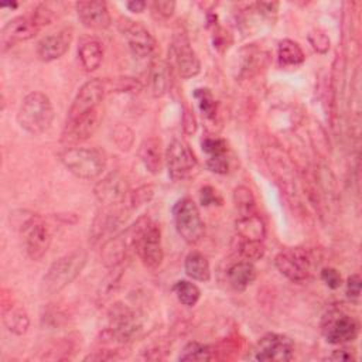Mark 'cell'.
Here are the masks:
<instances>
[{"mask_svg": "<svg viewBox=\"0 0 362 362\" xmlns=\"http://www.w3.org/2000/svg\"><path fill=\"white\" fill-rule=\"evenodd\" d=\"M132 246L141 263L148 269H157L164 257L160 226L148 218H140L129 229Z\"/></svg>", "mask_w": 362, "mask_h": 362, "instance_id": "6da1fadb", "label": "cell"}, {"mask_svg": "<svg viewBox=\"0 0 362 362\" xmlns=\"http://www.w3.org/2000/svg\"><path fill=\"white\" fill-rule=\"evenodd\" d=\"M88 253L83 249H75L57 259L41 280V293L52 296L69 286L86 264Z\"/></svg>", "mask_w": 362, "mask_h": 362, "instance_id": "7a4b0ae2", "label": "cell"}, {"mask_svg": "<svg viewBox=\"0 0 362 362\" xmlns=\"http://www.w3.org/2000/svg\"><path fill=\"white\" fill-rule=\"evenodd\" d=\"M54 120V107L49 98L42 92L28 93L17 112L18 126L30 134H41L49 129Z\"/></svg>", "mask_w": 362, "mask_h": 362, "instance_id": "3957f363", "label": "cell"}, {"mask_svg": "<svg viewBox=\"0 0 362 362\" xmlns=\"http://www.w3.org/2000/svg\"><path fill=\"white\" fill-rule=\"evenodd\" d=\"M61 163L75 177L95 180L106 168V154L95 147H71L59 154Z\"/></svg>", "mask_w": 362, "mask_h": 362, "instance_id": "277c9868", "label": "cell"}, {"mask_svg": "<svg viewBox=\"0 0 362 362\" xmlns=\"http://www.w3.org/2000/svg\"><path fill=\"white\" fill-rule=\"evenodd\" d=\"M173 219L178 235L189 245H195L204 235V221L197 204L188 198H180L173 206Z\"/></svg>", "mask_w": 362, "mask_h": 362, "instance_id": "5b68a950", "label": "cell"}, {"mask_svg": "<svg viewBox=\"0 0 362 362\" xmlns=\"http://www.w3.org/2000/svg\"><path fill=\"white\" fill-rule=\"evenodd\" d=\"M141 331V320L137 313L126 304H115L109 310V328L110 338L120 344L133 341Z\"/></svg>", "mask_w": 362, "mask_h": 362, "instance_id": "8992f818", "label": "cell"}, {"mask_svg": "<svg viewBox=\"0 0 362 362\" xmlns=\"http://www.w3.org/2000/svg\"><path fill=\"white\" fill-rule=\"evenodd\" d=\"M170 58L177 74L184 79H189L198 75L201 71L199 58L194 51L188 35L184 31H178L174 34L170 45Z\"/></svg>", "mask_w": 362, "mask_h": 362, "instance_id": "52a82bcc", "label": "cell"}, {"mask_svg": "<svg viewBox=\"0 0 362 362\" xmlns=\"http://www.w3.org/2000/svg\"><path fill=\"white\" fill-rule=\"evenodd\" d=\"M277 270L293 283H303L310 277L311 259L307 250L301 247H287L274 257Z\"/></svg>", "mask_w": 362, "mask_h": 362, "instance_id": "ba28073f", "label": "cell"}, {"mask_svg": "<svg viewBox=\"0 0 362 362\" xmlns=\"http://www.w3.org/2000/svg\"><path fill=\"white\" fill-rule=\"evenodd\" d=\"M321 332L328 344L341 345L356 339L359 324L354 317L342 311H331L322 320Z\"/></svg>", "mask_w": 362, "mask_h": 362, "instance_id": "9c48e42d", "label": "cell"}, {"mask_svg": "<svg viewBox=\"0 0 362 362\" xmlns=\"http://www.w3.org/2000/svg\"><path fill=\"white\" fill-rule=\"evenodd\" d=\"M164 160L168 175L174 181L185 180L197 168V157L187 143L174 139L165 148Z\"/></svg>", "mask_w": 362, "mask_h": 362, "instance_id": "30bf717a", "label": "cell"}, {"mask_svg": "<svg viewBox=\"0 0 362 362\" xmlns=\"http://www.w3.org/2000/svg\"><path fill=\"white\" fill-rule=\"evenodd\" d=\"M25 252L31 260H41L49 249L51 232L40 216H31L23 225Z\"/></svg>", "mask_w": 362, "mask_h": 362, "instance_id": "8fae6325", "label": "cell"}, {"mask_svg": "<svg viewBox=\"0 0 362 362\" xmlns=\"http://www.w3.org/2000/svg\"><path fill=\"white\" fill-rule=\"evenodd\" d=\"M106 90H107L106 82L102 79L95 78V79L85 82L79 88L78 93L75 95V98L71 103V107L66 115V120L75 119L78 116H82L88 112H92V110L100 107V103L105 98Z\"/></svg>", "mask_w": 362, "mask_h": 362, "instance_id": "7c38bea8", "label": "cell"}, {"mask_svg": "<svg viewBox=\"0 0 362 362\" xmlns=\"http://www.w3.org/2000/svg\"><path fill=\"white\" fill-rule=\"evenodd\" d=\"M253 352L256 361L286 362L294 355V344L287 335L269 332L257 341Z\"/></svg>", "mask_w": 362, "mask_h": 362, "instance_id": "4fadbf2b", "label": "cell"}, {"mask_svg": "<svg viewBox=\"0 0 362 362\" xmlns=\"http://www.w3.org/2000/svg\"><path fill=\"white\" fill-rule=\"evenodd\" d=\"M102 122L100 107L78 116L71 120H65L64 130L61 133V141L65 144H76L95 134Z\"/></svg>", "mask_w": 362, "mask_h": 362, "instance_id": "5bb4252c", "label": "cell"}, {"mask_svg": "<svg viewBox=\"0 0 362 362\" xmlns=\"http://www.w3.org/2000/svg\"><path fill=\"white\" fill-rule=\"evenodd\" d=\"M122 33L134 58L144 59L153 55L156 49V40L143 24L139 21L126 20L124 25L122 27Z\"/></svg>", "mask_w": 362, "mask_h": 362, "instance_id": "9a60e30c", "label": "cell"}, {"mask_svg": "<svg viewBox=\"0 0 362 362\" xmlns=\"http://www.w3.org/2000/svg\"><path fill=\"white\" fill-rule=\"evenodd\" d=\"M40 30L41 25L33 14L14 17L1 28V45L6 48L17 42L28 41L34 38Z\"/></svg>", "mask_w": 362, "mask_h": 362, "instance_id": "2e32d148", "label": "cell"}, {"mask_svg": "<svg viewBox=\"0 0 362 362\" xmlns=\"http://www.w3.org/2000/svg\"><path fill=\"white\" fill-rule=\"evenodd\" d=\"M127 194H129L127 181L117 171L107 174L95 185L96 198L99 199V202L109 206L123 204L127 198Z\"/></svg>", "mask_w": 362, "mask_h": 362, "instance_id": "e0dca14e", "label": "cell"}, {"mask_svg": "<svg viewBox=\"0 0 362 362\" xmlns=\"http://www.w3.org/2000/svg\"><path fill=\"white\" fill-rule=\"evenodd\" d=\"M76 14L82 25L92 30H105L110 25V13L105 1H78Z\"/></svg>", "mask_w": 362, "mask_h": 362, "instance_id": "ac0fdd59", "label": "cell"}, {"mask_svg": "<svg viewBox=\"0 0 362 362\" xmlns=\"http://www.w3.org/2000/svg\"><path fill=\"white\" fill-rule=\"evenodd\" d=\"M71 41L72 34L68 30L45 35L37 42V55L44 62L55 61L69 49Z\"/></svg>", "mask_w": 362, "mask_h": 362, "instance_id": "d6986e66", "label": "cell"}, {"mask_svg": "<svg viewBox=\"0 0 362 362\" xmlns=\"http://www.w3.org/2000/svg\"><path fill=\"white\" fill-rule=\"evenodd\" d=\"M267 64V54L255 45H246L239 51V76L252 78Z\"/></svg>", "mask_w": 362, "mask_h": 362, "instance_id": "ffe728a7", "label": "cell"}, {"mask_svg": "<svg viewBox=\"0 0 362 362\" xmlns=\"http://www.w3.org/2000/svg\"><path fill=\"white\" fill-rule=\"evenodd\" d=\"M139 157L148 173L160 174L164 163L160 139L157 137L144 139L139 147Z\"/></svg>", "mask_w": 362, "mask_h": 362, "instance_id": "44dd1931", "label": "cell"}, {"mask_svg": "<svg viewBox=\"0 0 362 362\" xmlns=\"http://www.w3.org/2000/svg\"><path fill=\"white\" fill-rule=\"evenodd\" d=\"M127 243L132 245L130 233L129 230L124 235H117L110 238L102 247L100 256L107 267H116L122 260H124L126 250H127Z\"/></svg>", "mask_w": 362, "mask_h": 362, "instance_id": "7402d4cb", "label": "cell"}, {"mask_svg": "<svg viewBox=\"0 0 362 362\" xmlns=\"http://www.w3.org/2000/svg\"><path fill=\"white\" fill-rule=\"evenodd\" d=\"M228 283L233 290L242 291L249 287L256 279V267L252 262L243 260L233 263L226 272Z\"/></svg>", "mask_w": 362, "mask_h": 362, "instance_id": "603a6c76", "label": "cell"}, {"mask_svg": "<svg viewBox=\"0 0 362 362\" xmlns=\"http://www.w3.org/2000/svg\"><path fill=\"white\" fill-rule=\"evenodd\" d=\"M170 68L164 61L154 59L148 69V86L154 98H161L170 88Z\"/></svg>", "mask_w": 362, "mask_h": 362, "instance_id": "cb8c5ba5", "label": "cell"}, {"mask_svg": "<svg viewBox=\"0 0 362 362\" xmlns=\"http://www.w3.org/2000/svg\"><path fill=\"white\" fill-rule=\"evenodd\" d=\"M78 57L85 71L92 72L98 69L103 59V45L96 38L85 40L78 48Z\"/></svg>", "mask_w": 362, "mask_h": 362, "instance_id": "d4e9b609", "label": "cell"}, {"mask_svg": "<svg viewBox=\"0 0 362 362\" xmlns=\"http://www.w3.org/2000/svg\"><path fill=\"white\" fill-rule=\"evenodd\" d=\"M236 232L240 239L263 240L266 235V226L263 219L255 212L236 219Z\"/></svg>", "mask_w": 362, "mask_h": 362, "instance_id": "484cf974", "label": "cell"}, {"mask_svg": "<svg viewBox=\"0 0 362 362\" xmlns=\"http://www.w3.org/2000/svg\"><path fill=\"white\" fill-rule=\"evenodd\" d=\"M277 59L279 65L283 68H297L305 61V55L298 42L284 38L279 42Z\"/></svg>", "mask_w": 362, "mask_h": 362, "instance_id": "4316f807", "label": "cell"}, {"mask_svg": "<svg viewBox=\"0 0 362 362\" xmlns=\"http://www.w3.org/2000/svg\"><path fill=\"white\" fill-rule=\"evenodd\" d=\"M184 269L188 277L197 281H209L211 279V267L206 257L199 252H189L184 262Z\"/></svg>", "mask_w": 362, "mask_h": 362, "instance_id": "83f0119b", "label": "cell"}, {"mask_svg": "<svg viewBox=\"0 0 362 362\" xmlns=\"http://www.w3.org/2000/svg\"><path fill=\"white\" fill-rule=\"evenodd\" d=\"M3 322L6 328L16 335L25 334L30 327L28 314L18 305H10L8 310H3Z\"/></svg>", "mask_w": 362, "mask_h": 362, "instance_id": "f1b7e54d", "label": "cell"}, {"mask_svg": "<svg viewBox=\"0 0 362 362\" xmlns=\"http://www.w3.org/2000/svg\"><path fill=\"white\" fill-rule=\"evenodd\" d=\"M214 359V351L209 345L191 341L188 342L178 355V361H211Z\"/></svg>", "mask_w": 362, "mask_h": 362, "instance_id": "f546056e", "label": "cell"}, {"mask_svg": "<svg viewBox=\"0 0 362 362\" xmlns=\"http://www.w3.org/2000/svg\"><path fill=\"white\" fill-rule=\"evenodd\" d=\"M173 291L175 293L178 301L185 307H194L201 297V290L198 286L188 280H178L173 286Z\"/></svg>", "mask_w": 362, "mask_h": 362, "instance_id": "4dcf8cb0", "label": "cell"}, {"mask_svg": "<svg viewBox=\"0 0 362 362\" xmlns=\"http://www.w3.org/2000/svg\"><path fill=\"white\" fill-rule=\"evenodd\" d=\"M233 202L239 212V216H246L256 212L255 197L252 191L245 185H239L233 189Z\"/></svg>", "mask_w": 362, "mask_h": 362, "instance_id": "1f68e13d", "label": "cell"}, {"mask_svg": "<svg viewBox=\"0 0 362 362\" xmlns=\"http://www.w3.org/2000/svg\"><path fill=\"white\" fill-rule=\"evenodd\" d=\"M194 98L197 99L202 115L206 119H215L218 105H216V100H215L212 92L208 88H198L194 90Z\"/></svg>", "mask_w": 362, "mask_h": 362, "instance_id": "d6a6232c", "label": "cell"}, {"mask_svg": "<svg viewBox=\"0 0 362 362\" xmlns=\"http://www.w3.org/2000/svg\"><path fill=\"white\" fill-rule=\"evenodd\" d=\"M238 250L245 260H259L264 255L263 240H247L240 239L238 243Z\"/></svg>", "mask_w": 362, "mask_h": 362, "instance_id": "836d02e7", "label": "cell"}, {"mask_svg": "<svg viewBox=\"0 0 362 362\" xmlns=\"http://www.w3.org/2000/svg\"><path fill=\"white\" fill-rule=\"evenodd\" d=\"M113 140L116 143V146L123 150L127 151L130 150V147L133 146L134 141V133L133 130L127 126V124H117L113 130Z\"/></svg>", "mask_w": 362, "mask_h": 362, "instance_id": "e575fe53", "label": "cell"}, {"mask_svg": "<svg viewBox=\"0 0 362 362\" xmlns=\"http://www.w3.org/2000/svg\"><path fill=\"white\" fill-rule=\"evenodd\" d=\"M202 150L208 154V157H218L223 156L228 151L226 141L219 137H204L201 141Z\"/></svg>", "mask_w": 362, "mask_h": 362, "instance_id": "d590c367", "label": "cell"}, {"mask_svg": "<svg viewBox=\"0 0 362 362\" xmlns=\"http://www.w3.org/2000/svg\"><path fill=\"white\" fill-rule=\"evenodd\" d=\"M106 83L112 85L115 92H137L141 88V83L134 78H119Z\"/></svg>", "mask_w": 362, "mask_h": 362, "instance_id": "8d00e7d4", "label": "cell"}, {"mask_svg": "<svg viewBox=\"0 0 362 362\" xmlns=\"http://www.w3.org/2000/svg\"><path fill=\"white\" fill-rule=\"evenodd\" d=\"M321 280L332 290H337L341 287L342 284V277L339 274V272L334 267H324L321 270Z\"/></svg>", "mask_w": 362, "mask_h": 362, "instance_id": "74e56055", "label": "cell"}, {"mask_svg": "<svg viewBox=\"0 0 362 362\" xmlns=\"http://www.w3.org/2000/svg\"><path fill=\"white\" fill-rule=\"evenodd\" d=\"M206 168L215 174H226L229 171V160L226 154L218 157H208Z\"/></svg>", "mask_w": 362, "mask_h": 362, "instance_id": "f35d334b", "label": "cell"}, {"mask_svg": "<svg viewBox=\"0 0 362 362\" xmlns=\"http://www.w3.org/2000/svg\"><path fill=\"white\" fill-rule=\"evenodd\" d=\"M199 201H201V204L204 206L221 205L222 204V198L219 197L216 189L212 188L211 185H205V187L201 188V191H199Z\"/></svg>", "mask_w": 362, "mask_h": 362, "instance_id": "ab89813d", "label": "cell"}, {"mask_svg": "<svg viewBox=\"0 0 362 362\" xmlns=\"http://www.w3.org/2000/svg\"><path fill=\"white\" fill-rule=\"evenodd\" d=\"M308 41L311 42L313 48L320 52V54H325L329 48V40L328 37L321 33V31H314V33H310L308 35Z\"/></svg>", "mask_w": 362, "mask_h": 362, "instance_id": "60d3db41", "label": "cell"}, {"mask_svg": "<svg viewBox=\"0 0 362 362\" xmlns=\"http://www.w3.org/2000/svg\"><path fill=\"white\" fill-rule=\"evenodd\" d=\"M361 276L358 273H354L346 280V297L349 300H358L361 296Z\"/></svg>", "mask_w": 362, "mask_h": 362, "instance_id": "b9f144b4", "label": "cell"}, {"mask_svg": "<svg viewBox=\"0 0 362 362\" xmlns=\"http://www.w3.org/2000/svg\"><path fill=\"white\" fill-rule=\"evenodd\" d=\"M153 11L158 14V17L161 18H170L174 14L175 10V3L174 1H154L151 4Z\"/></svg>", "mask_w": 362, "mask_h": 362, "instance_id": "7bdbcfd3", "label": "cell"}, {"mask_svg": "<svg viewBox=\"0 0 362 362\" xmlns=\"http://www.w3.org/2000/svg\"><path fill=\"white\" fill-rule=\"evenodd\" d=\"M182 126L185 133H194L197 130V122L194 115L189 110H185L184 113V119H182Z\"/></svg>", "mask_w": 362, "mask_h": 362, "instance_id": "ee69618b", "label": "cell"}, {"mask_svg": "<svg viewBox=\"0 0 362 362\" xmlns=\"http://www.w3.org/2000/svg\"><path fill=\"white\" fill-rule=\"evenodd\" d=\"M355 356L352 355V352H349L348 349H337V351H334L329 356H328V359H332V361H352Z\"/></svg>", "mask_w": 362, "mask_h": 362, "instance_id": "f6af8a7d", "label": "cell"}, {"mask_svg": "<svg viewBox=\"0 0 362 362\" xmlns=\"http://www.w3.org/2000/svg\"><path fill=\"white\" fill-rule=\"evenodd\" d=\"M126 7H127L129 11H132V13H141V11H144V8L147 7V3H146V1H141V0H133V1H127V3H126Z\"/></svg>", "mask_w": 362, "mask_h": 362, "instance_id": "bcb514c9", "label": "cell"}]
</instances>
